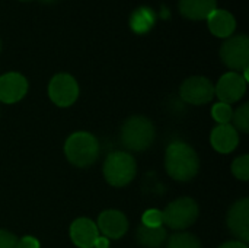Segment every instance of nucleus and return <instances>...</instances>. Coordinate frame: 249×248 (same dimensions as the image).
<instances>
[{
    "label": "nucleus",
    "instance_id": "nucleus-19",
    "mask_svg": "<svg viewBox=\"0 0 249 248\" xmlns=\"http://www.w3.org/2000/svg\"><path fill=\"white\" fill-rule=\"evenodd\" d=\"M166 248H201V243L196 235H191L188 232H179L169 237Z\"/></svg>",
    "mask_w": 249,
    "mask_h": 248
},
{
    "label": "nucleus",
    "instance_id": "nucleus-28",
    "mask_svg": "<svg viewBox=\"0 0 249 248\" xmlns=\"http://www.w3.org/2000/svg\"><path fill=\"white\" fill-rule=\"evenodd\" d=\"M41 1H42V3H53L54 0H41Z\"/></svg>",
    "mask_w": 249,
    "mask_h": 248
},
{
    "label": "nucleus",
    "instance_id": "nucleus-13",
    "mask_svg": "<svg viewBox=\"0 0 249 248\" xmlns=\"http://www.w3.org/2000/svg\"><path fill=\"white\" fill-rule=\"evenodd\" d=\"M98 237L99 231L96 224L88 218H79L70 227V238L76 247L93 248Z\"/></svg>",
    "mask_w": 249,
    "mask_h": 248
},
{
    "label": "nucleus",
    "instance_id": "nucleus-17",
    "mask_svg": "<svg viewBox=\"0 0 249 248\" xmlns=\"http://www.w3.org/2000/svg\"><path fill=\"white\" fill-rule=\"evenodd\" d=\"M156 23V13L149 6H140L130 15V28L134 34H147Z\"/></svg>",
    "mask_w": 249,
    "mask_h": 248
},
{
    "label": "nucleus",
    "instance_id": "nucleus-4",
    "mask_svg": "<svg viewBox=\"0 0 249 248\" xmlns=\"http://www.w3.org/2000/svg\"><path fill=\"white\" fill-rule=\"evenodd\" d=\"M136 159L127 152H112L104 162V177L114 187H124L136 177Z\"/></svg>",
    "mask_w": 249,
    "mask_h": 248
},
{
    "label": "nucleus",
    "instance_id": "nucleus-12",
    "mask_svg": "<svg viewBox=\"0 0 249 248\" xmlns=\"http://www.w3.org/2000/svg\"><path fill=\"white\" fill-rule=\"evenodd\" d=\"M96 227H98V231H101L105 238L118 240L125 235L128 229V221L123 212L109 209V210H104L99 215Z\"/></svg>",
    "mask_w": 249,
    "mask_h": 248
},
{
    "label": "nucleus",
    "instance_id": "nucleus-21",
    "mask_svg": "<svg viewBox=\"0 0 249 248\" xmlns=\"http://www.w3.org/2000/svg\"><path fill=\"white\" fill-rule=\"evenodd\" d=\"M212 115L219 124H229L232 121L233 110L231 105H228L225 102H217L212 108Z\"/></svg>",
    "mask_w": 249,
    "mask_h": 248
},
{
    "label": "nucleus",
    "instance_id": "nucleus-16",
    "mask_svg": "<svg viewBox=\"0 0 249 248\" xmlns=\"http://www.w3.org/2000/svg\"><path fill=\"white\" fill-rule=\"evenodd\" d=\"M178 7L184 18L191 20H203L217 9V0H179Z\"/></svg>",
    "mask_w": 249,
    "mask_h": 248
},
{
    "label": "nucleus",
    "instance_id": "nucleus-9",
    "mask_svg": "<svg viewBox=\"0 0 249 248\" xmlns=\"http://www.w3.org/2000/svg\"><path fill=\"white\" fill-rule=\"evenodd\" d=\"M247 92V82L239 72L225 73L214 86V95L228 105L238 102Z\"/></svg>",
    "mask_w": 249,
    "mask_h": 248
},
{
    "label": "nucleus",
    "instance_id": "nucleus-3",
    "mask_svg": "<svg viewBox=\"0 0 249 248\" xmlns=\"http://www.w3.org/2000/svg\"><path fill=\"white\" fill-rule=\"evenodd\" d=\"M64 153L70 164L79 168L90 167L99 156L98 139L88 132H76L66 140Z\"/></svg>",
    "mask_w": 249,
    "mask_h": 248
},
{
    "label": "nucleus",
    "instance_id": "nucleus-22",
    "mask_svg": "<svg viewBox=\"0 0 249 248\" xmlns=\"http://www.w3.org/2000/svg\"><path fill=\"white\" fill-rule=\"evenodd\" d=\"M232 172L238 180L248 181L249 180V155H242L236 158L232 164Z\"/></svg>",
    "mask_w": 249,
    "mask_h": 248
},
{
    "label": "nucleus",
    "instance_id": "nucleus-5",
    "mask_svg": "<svg viewBox=\"0 0 249 248\" xmlns=\"http://www.w3.org/2000/svg\"><path fill=\"white\" fill-rule=\"evenodd\" d=\"M163 224L171 229L182 231L191 227L198 218V205L191 197H181L174 200L162 212Z\"/></svg>",
    "mask_w": 249,
    "mask_h": 248
},
{
    "label": "nucleus",
    "instance_id": "nucleus-18",
    "mask_svg": "<svg viewBox=\"0 0 249 248\" xmlns=\"http://www.w3.org/2000/svg\"><path fill=\"white\" fill-rule=\"evenodd\" d=\"M136 238L140 246L146 248H160L168 240V232L163 227L159 228H149L140 225L136 232Z\"/></svg>",
    "mask_w": 249,
    "mask_h": 248
},
{
    "label": "nucleus",
    "instance_id": "nucleus-11",
    "mask_svg": "<svg viewBox=\"0 0 249 248\" xmlns=\"http://www.w3.org/2000/svg\"><path fill=\"white\" fill-rule=\"evenodd\" d=\"M28 92V80L18 72H9L0 76V101L15 104Z\"/></svg>",
    "mask_w": 249,
    "mask_h": 248
},
{
    "label": "nucleus",
    "instance_id": "nucleus-6",
    "mask_svg": "<svg viewBox=\"0 0 249 248\" xmlns=\"http://www.w3.org/2000/svg\"><path fill=\"white\" fill-rule=\"evenodd\" d=\"M222 61L232 70H244L249 64V38L244 34L229 37L220 47Z\"/></svg>",
    "mask_w": 249,
    "mask_h": 248
},
{
    "label": "nucleus",
    "instance_id": "nucleus-29",
    "mask_svg": "<svg viewBox=\"0 0 249 248\" xmlns=\"http://www.w3.org/2000/svg\"><path fill=\"white\" fill-rule=\"evenodd\" d=\"M22 1H31V0H22Z\"/></svg>",
    "mask_w": 249,
    "mask_h": 248
},
{
    "label": "nucleus",
    "instance_id": "nucleus-26",
    "mask_svg": "<svg viewBox=\"0 0 249 248\" xmlns=\"http://www.w3.org/2000/svg\"><path fill=\"white\" fill-rule=\"evenodd\" d=\"M219 248H248V246L241 241H228V243L222 244Z\"/></svg>",
    "mask_w": 249,
    "mask_h": 248
},
{
    "label": "nucleus",
    "instance_id": "nucleus-10",
    "mask_svg": "<svg viewBox=\"0 0 249 248\" xmlns=\"http://www.w3.org/2000/svg\"><path fill=\"white\" fill-rule=\"evenodd\" d=\"M229 231L241 243L249 241V199L244 197L232 205L226 219Z\"/></svg>",
    "mask_w": 249,
    "mask_h": 248
},
{
    "label": "nucleus",
    "instance_id": "nucleus-24",
    "mask_svg": "<svg viewBox=\"0 0 249 248\" xmlns=\"http://www.w3.org/2000/svg\"><path fill=\"white\" fill-rule=\"evenodd\" d=\"M0 248H18V238L4 229H0Z\"/></svg>",
    "mask_w": 249,
    "mask_h": 248
},
{
    "label": "nucleus",
    "instance_id": "nucleus-25",
    "mask_svg": "<svg viewBox=\"0 0 249 248\" xmlns=\"http://www.w3.org/2000/svg\"><path fill=\"white\" fill-rule=\"evenodd\" d=\"M39 241L35 237L26 235L22 237L20 240H18V248H39Z\"/></svg>",
    "mask_w": 249,
    "mask_h": 248
},
{
    "label": "nucleus",
    "instance_id": "nucleus-1",
    "mask_svg": "<svg viewBox=\"0 0 249 248\" xmlns=\"http://www.w3.org/2000/svg\"><path fill=\"white\" fill-rule=\"evenodd\" d=\"M165 168L177 181H191L200 170V159L196 151L185 142H172L165 152Z\"/></svg>",
    "mask_w": 249,
    "mask_h": 248
},
{
    "label": "nucleus",
    "instance_id": "nucleus-20",
    "mask_svg": "<svg viewBox=\"0 0 249 248\" xmlns=\"http://www.w3.org/2000/svg\"><path fill=\"white\" fill-rule=\"evenodd\" d=\"M232 121H233V127L241 130L242 133H248L249 132V104L241 105L236 111H233L232 115Z\"/></svg>",
    "mask_w": 249,
    "mask_h": 248
},
{
    "label": "nucleus",
    "instance_id": "nucleus-14",
    "mask_svg": "<svg viewBox=\"0 0 249 248\" xmlns=\"http://www.w3.org/2000/svg\"><path fill=\"white\" fill-rule=\"evenodd\" d=\"M210 143L219 153H231L239 145L238 130L232 124H219L210 134Z\"/></svg>",
    "mask_w": 249,
    "mask_h": 248
},
{
    "label": "nucleus",
    "instance_id": "nucleus-15",
    "mask_svg": "<svg viewBox=\"0 0 249 248\" xmlns=\"http://www.w3.org/2000/svg\"><path fill=\"white\" fill-rule=\"evenodd\" d=\"M207 25L213 35H216L219 38H229V37H232V34L236 29V19L228 10L216 9L209 15Z\"/></svg>",
    "mask_w": 249,
    "mask_h": 248
},
{
    "label": "nucleus",
    "instance_id": "nucleus-2",
    "mask_svg": "<svg viewBox=\"0 0 249 248\" xmlns=\"http://www.w3.org/2000/svg\"><path fill=\"white\" fill-rule=\"evenodd\" d=\"M121 142L133 152H142L152 146L156 130L153 123L143 115H134L125 120L121 127Z\"/></svg>",
    "mask_w": 249,
    "mask_h": 248
},
{
    "label": "nucleus",
    "instance_id": "nucleus-7",
    "mask_svg": "<svg viewBox=\"0 0 249 248\" xmlns=\"http://www.w3.org/2000/svg\"><path fill=\"white\" fill-rule=\"evenodd\" d=\"M48 96L57 107H70L79 96V85L71 75L58 73L48 83Z\"/></svg>",
    "mask_w": 249,
    "mask_h": 248
},
{
    "label": "nucleus",
    "instance_id": "nucleus-8",
    "mask_svg": "<svg viewBox=\"0 0 249 248\" xmlns=\"http://www.w3.org/2000/svg\"><path fill=\"white\" fill-rule=\"evenodd\" d=\"M181 98L193 105H203L213 99L214 85L204 76H191L181 85Z\"/></svg>",
    "mask_w": 249,
    "mask_h": 248
},
{
    "label": "nucleus",
    "instance_id": "nucleus-27",
    "mask_svg": "<svg viewBox=\"0 0 249 248\" xmlns=\"http://www.w3.org/2000/svg\"><path fill=\"white\" fill-rule=\"evenodd\" d=\"M93 248H109V240L105 237H98Z\"/></svg>",
    "mask_w": 249,
    "mask_h": 248
},
{
    "label": "nucleus",
    "instance_id": "nucleus-23",
    "mask_svg": "<svg viewBox=\"0 0 249 248\" xmlns=\"http://www.w3.org/2000/svg\"><path fill=\"white\" fill-rule=\"evenodd\" d=\"M142 225L149 228H159L163 225V215L159 209H147L142 216Z\"/></svg>",
    "mask_w": 249,
    "mask_h": 248
},
{
    "label": "nucleus",
    "instance_id": "nucleus-30",
    "mask_svg": "<svg viewBox=\"0 0 249 248\" xmlns=\"http://www.w3.org/2000/svg\"><path fill=\"white\" fill-rule=\"evenodd\" d=\"M0 50H1V41H0Z\"/></svg>",
    "mask_w": 249,
    "mask_h": 248
}]
</instances>
